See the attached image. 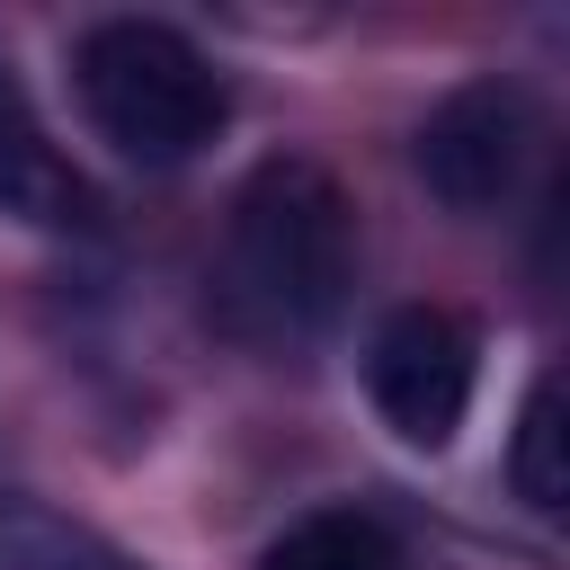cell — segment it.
Here are the masks:
<instances>
[{
    "instance_id": "cell-5",
    "label": "cell",
    "mask_w": 570,
    "mask_h": 570,
    "mask_svg": "<svg viewBox=\"0 0 570 570\" xmlns=\"http://www.w3.org/2000/svg\"><path fill=\"white\" fill-rule=\"evenodd\" d=\"M0 214L36 223V232H89L98 223V187L62 160V142L45 134L9 45H0Z\"/></svg>"
},
{
    "instance_id": "cell-3",
    "label": "cell",
    "mask_w": 570,
    "mask_h": 570,
    "mask_svg": "<svg viewBox=\"0 0 570 570\" xmlns=\"http://www.w3.org/2000/svg\"><path fill=\"white\" fill-rule=\"evenodd\" d=\"M472 383H481V330L445 303H401L365 338V392H374L383 428L419 454L454 445V428L472 410Z\"/></svg>"
},
{
    "instance_id": "cell-2",
    "label": "cell",
    "mask_w": 570,
    "mask_h": 570,
    "mask_svg": "<svg viewBox=\"0 0 570 570\" xmlns=\"http://www.w3.org/2000/svg\"><path fill=\"white\" fill-rule=\"evenodd\" d=\"M71 89L98 142L134 169H187L232 125L223 71L160 18H98L71 45Z\"/></svg>"
},
{
    "instance_id": "cell-6",
    "label": "cell",
    "mask_w": 570,
    "mask_h": 570,
    "mask_svg": "<svg viewBox=\"0 0 570 570\" xmlns=\"http://www.w3.org/2000/svg\"><path fill=\"white\" fill-rule=\"evenodd\" d=\"M0 570H151V561L27 490H0Z\"/></svg>"
},
{
    "instance_id": "cell-7",
    "label": "cell",
    "mask_w": 570,
    "mask_h": 570,
    "mask_svg": "<svg viewBox=\"0 0 570 570\" xmlns=\"http://www.w3.org/2000/svg\"><path fill=\"white\" fill-rule=\"evenodd\" d=\"M258 570H410V552L374 508H312L258 552Z\"/></svg>"
},
{
    "instance_id": "cell-8",
    "label": "cell",
    "mask_w": 570,
    "mask_h": 570,
    "mask_svg": "<svg viewBox=\"0 0 570 570\" xmlns=\"http://www.w3.org/2000/svg\"><path fill=\"white\" fill-rule=\"evenodd\" d=\"M561 374H534L525 383V410H517V445H508V481H517V499L525 508H561L570 499V463H561Z\"/></svg>"
},
{
    "instance_id": "cell-4",
    "label": "cell",
    "mask_w": 570,
    "mask_h": 570,
    "mask_svg": "<svg viewBox=\"0 0 570 570\" xmlns=\"http://www.w3.org/2000/svg\"><path fill=\"white\" fill-rule=\"evenodd\" d=\"M410 160H419V178H428L436 205H454V214H499V205L517 196L525 160H534V98H525L517 80H499V71L454 80V89L419 116Z\"/></svg>"
},
{
    "instance_id": "cell-1",
    "label": "cell",
    "mask_w": 570,
    "mask_h": 570,
    "mask_svg": "<svg viewBox=\"0 0 570 570\" xmlns=\"http://www.w3.org/2000/svg\"><path fill=\"white\" fill-rule=\"evenodd\" d=\"M356 285V196L338 169L303 151H267L223 214V258H214V303L240 338L285 347L338 321Z\"/></svg>"
}]
</instances>
